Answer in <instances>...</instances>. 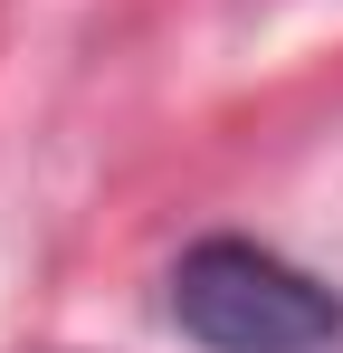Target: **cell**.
Returning <instances> with one entry per match:
<instances>
[{
	"instance_id": "obj_1",
	"label": "cell",
	"mask_w": 343,
	"mask_h": 353,
	"mask_svg": "<svg viewBox=\"0 0 343 353\" xmlns=\"http://www.w3.org/2000/svg\"><path fill=\"white\" fill-rule=\"evenodd\" d=\"M172 325L210 353H334L343 296L258 239H200L172 268Z\"/></svg>"
}]
</instances>
